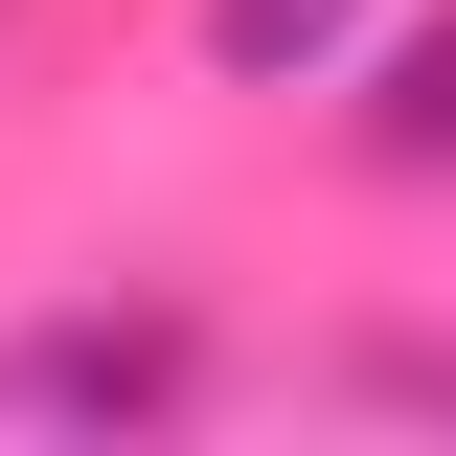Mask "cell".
Masks as SVG:
<instances>
[{
    "mask_svg": "<svg viewBox=\"0 0 456 456\" xmlns=\"http://www.w3.org/2000/svg\"><path fill=\"white\" fill-rule=\"evenodd\" d=\"M206 411V320L183 297H69L0 342V434H183Z\"/></svg>",
    "mask_w": 456,
    "mask_h": 456,
    "instance_id": "cell-1",
    "label": "cell"
},
{
    "mask_svg": "<svg viewBox=\"0 0 456 456\" xmlns=\"http://www.w3.org/2000/svg\"><path fill=\"white\" fill-rule=\"evenodd\" d=\"M342 46H365V0H206V69L228 92H320Z\"/></svg>",
    "mask_w": 456,
    "mask_h": 456,
    "instance_id": "cell-3",
    "label": "cell"
},
{
    "mask_svg": "<svg viewBox=\"0 0 456 456\" xmlns=\"http://www.w3.org/2000/svg\"><path fill=\"white\" fill-rule=\"evenodd\" d=\"M342 137H365V183H456V23H411V46L365 69V114H342Z\"/></svg>",
    "mask_w": 456,
    "mask_h": 456,
    "instance_id": "cell-2",
    "label": "cell"
}]
</instances>
